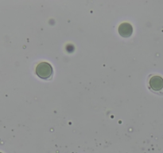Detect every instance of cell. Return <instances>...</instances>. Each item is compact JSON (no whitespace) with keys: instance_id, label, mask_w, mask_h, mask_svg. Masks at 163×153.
Wrapping results in <instances>:
<instances>
[{"instance_id":"cell-1","label":"cell","mask_w":163,"mask_h":153,"mask_svg":"<svg viewBox=\"0 0 163 153\" xmlns=\"http://www.w3.org/2000/svg\"><path fill=\"white\" fill-rule=\"evenodd\" d=\"M36 73L39 78L47 79L53 74V68L48 62H41L36 68Z\"/></svg>"},{"instance_id":"cell-2","label":"cell","mask_w":163,"mask_h":153,"mask_svg":"<svg viewBox=\"0 0 163 153\" xmlns=\"http://www.w3.org/2000/svg\"><path fill=\"white\" fill-rule=\"evenodd\" d=\"M150 86L154 91H161L163 89V78L160 76H154L150 79Z\"/></svg>"},{"instance_id":"cell-3","label":"cell","mask_w":163,"mask_h":153,"mask_svg":"<svg viewBox=\"0 0 163 153\" xmlns=\"http://www.w3.org/2000/svg\"><path fill=\"white\" fill-rule=\"evenodd\" d=\"M133 28L132 26L130 23L127 22H124L122 23L119 27V34L124 37V38H128L132 34Z\"/></svg>"},{"instance_id":"cell-4","label":"cell","mask_w":163,"mask_h":153,"mask_svg":"<svg viewBox=\"0 0 163 153\" xmlns=\"http://www.w3.org/2000/svg\"><path fill=\"white\" fill-rule=\"evenodd\" d=\"M0 153H2V152H0Z\"/></svg>"}]
</instances>
